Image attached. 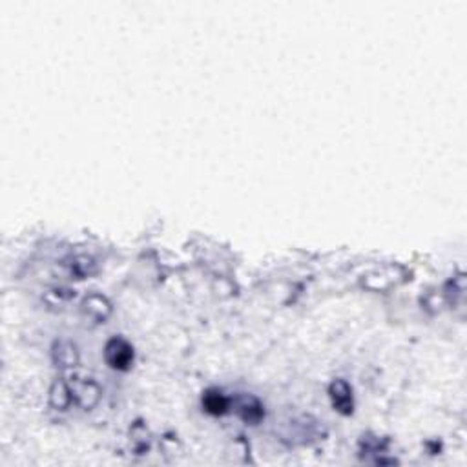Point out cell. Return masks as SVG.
I'll list each match as a JSON object with an SVG mask.
<instances>
[{
	"label": "cell",
	"mask_w": 467,
	"mask_h": 467,
	"mask_svg": "<svg viewBox=\"0 0 467 467\" xmlns=\"http://www.w3.org/2000/svg\"><path fill=\"white\" fill-rule=\"evenodd\" d=\"M104 358H106L108 366L114 369L126 370L130 369L133 361V348L123 338H111L104 347Z\"/></svg>",
	"instance_id": "6da1fadb"
},
{
	"label": "cell",
	"mask_w": 467,
	"mask_h": 467,
	"mask_svg": "<svg viewBox=\"0 0 467 467\" xmlns=\"http://www.w3.org/2000/svg\"><path fill=\"white\" fill-rule=\"evenodd\" d=\"M70 389H72L73 400L84 409H92L97 404L99 398H101V389H99V385L92 378H79V376H75V378H72Z\"/></svg>",
	"instance_id": "7a4b0ae2"
},
{
	"label": "cell",
	"mask_w": 467,
	"mask_h": 467,
	"mask_svg": "<svg viewBox=\"0 0 467 467\" xmlns=\"http://www.w3.org/2000/svg\"><path fill=\"white\" fill-rule=\"evenodd\" d=\"M329 395H331L332 405H334L341 414H351L353 412V389L348 387L345 380H334L329 387Z\"/></svg>",
	"instance_id": "3957f363"
},
{
	"label": "cell",
	"mask_w": 467,
	"mask_h": 467,
	"mask_svg": "<svg viewBox=\"0 0 467 467\" xmlns=\"http://www.w3.org/2000/svg\"><path fill=\"white\" fill-rule=\"evenodd\" d=\"M236 411L248 424H259L261 418L265 417L263 405L259 404V400L252 395L238 396L236 398Z\"/></svg>",
	"instance_id": "277c9868"
},
{
	"label": "cell",
	"mask_w": 467,
	"mask_h": 467,
	"mask_svg": "<svg viewBox=\"0 0 467 467\" xmlns=\"http://www.w3.org/2000/svg\"><path fill=\"white\" fill-rule=\"evenodd\" d=\"M82 312H84L89 319H94L95 323H101L110 316L111 305L106 297L101 296V294H89L88 297H84V302H82Z\"/></svg>",
	"instance_id": "5b68a950"
},
{
	"label": "cell",
	"mask_w": 467,
	"mask_h": 467,
	"mask_svg": "<svg viewBox=\"0 0 467 467\" xmlns=\"http://www.w3.org/2000/svg\"><path fill=\"white\" fill-rule=\"evenodd\" d=\"M72 402L73 395L72 389H70V383L64 382V380H55L50 391V404L55 409H59V411H66Z\"/></svg>",
	"instance_id": "8992f818"
},
{
	"label": "cell",
	"mask_w": 467,
	"mask_h": 467,
	"mask_svg": "<svg viewBox=\"0 0 467 467\" xmlns=\"http://www.w3.org/2000/svg\"><path fill=\"white\" fill-rule=\"evenodd\" d=\"M53 360H55L57 366L64 367V369H70V367H75L79 363V353H77V347L70 341H59L53 347Z\"/></svg>",
	"instance_id": "52a82bcc"
},
{
	"label": "cell",
	"mask_w": 467,
	"mask_h": 467,
	"mask_svg": "<svg viewBox=\"0 0 467 467\" xmlns=\"http://www.w3.org/2000/svg\"><path fill=\"white\" fill-rule=\"evenodd\" d=\"M229 398L221 391H217V389H210L203 396V407L210 414H223L229 409Z\"/></svg>",
	"instance_id": "ba28073f"
},
{
	"label": "cell",
	"mask_w": 467,
	"mask_h": 467,
	"mask_svg": "<svg viewBox=\"0 0 467 467\" xmlns=\"http://www.w3.org/2000/svg\"><path fill=\"white\" fill-rule=\"evenodd\" d=\"M70 270H72L73 276L77 278L89 276V274L95 270L94 259L86 258V256H77V258L72 259V263H70Z\"/></svg>",
	"instance_id": "9c48e42d"
}]
</instances>
